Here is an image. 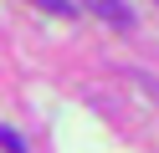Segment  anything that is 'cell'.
Wrapping results in <instances>:
<instances>
[{"label":"cell","mask_w":159,"mask_h":153,"mask_svg":"<svg viewBox=\"0 0 159 153\" xmlns=\"http://www.w3.org/2000/svg\"><path fill=\"white\" fill-rule=\"evenodd\" d=\"M0 148H5V153H26V143H21L16 128H0Z\"/></svg>","instance_id":"obj_3"},{"label":"cell","mask_w":159,"mask_h":153,"mask_svg":"<svg viewBox=\"0 0 159 153\" xmlns=\"http://www.w3.org/2000/svg\"><path fill=\"white\" fill-rule=\"evenodd\" d=\"M82 10H93L98 20H108V26L128 31L134 26V10H128V0H82Z\"/></svg>","instance_id":"obj_1"},{"label":"cell","mask_w":159,"mask_h":153,"mask_svg":"<svg viewBox=\"0 0 159 153\" xmlns=\"http://www.w3.org/2000/svg\"><path fill=\"white\" fill-rule=\"evenodd\" d=\"M36 10H46V15H62V20H72L77 15V0H31Z\"/></svg>","instance_id":"obj_2"}]
</instances>
